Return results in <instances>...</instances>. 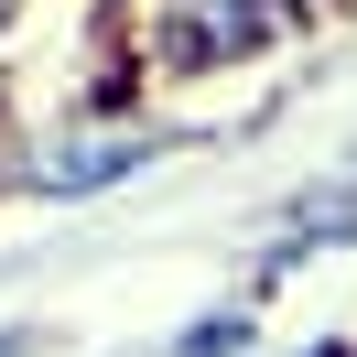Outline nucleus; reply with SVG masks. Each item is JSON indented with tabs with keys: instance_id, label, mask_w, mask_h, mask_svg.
Here are the masks:
<instances>
[{
	"instance_id": "nucleus-1",
	"label": "nucleus",
	"mask_w": 357,
	"mask_h": 357,
	"mask_svg": "<svg viewBox=\"0 0 357 357\" xmlns=\"http://www.w3.org/2000/svg\"><path fill=\"white\" fill-rule=\"evenodd\" d=\"M292 11H303V0H130L119 33H130V54H141L152 76H195V66H238V54H260Z\"/></svg>"
},
{
	"instance_id": "nucleus-2",
	"label": "nucleus",
	"mask_w": 357,
	"mask_h": 357,
	"mask_svg": "<svg viewBox=\"0 0 357 357\" xmlns=\"http://www.w3.org/2000/svg\"><path fill=\"white\" fill-rule=\"evenodd\" d=\"M141 162H152V130H130V119H98V130H66V141H33L22 184H33L44 206H87V195H109V184H130Z\"/></svg>"
},
{
	"instance_id": "nucleus-3",
	"label": "nucleus",
	"mask_w": 357,
	"mask_h": 357,
	"mask_svg": "<svg viewBox=\"0 0 357 357\" xmlns=\"http://www.w3.org/2000/svg\"><path fill=\"white\" fill-rule=\"evenodd\" d=\"M249 347H260V314H249V303H206L162 357H249Z\"/></svg>"
},
{
	"instance_id": "nucleus-4",
	"label": "nucleus",
	"mask_w": 357,
	"mask_h": 357,
	"mask_svg": "<svg viewBox=\"0 0 357 357\" xmlns=\"http://www.w3.org/2000/svg\"><path fill=\"white\" fill-rule=\"evenodd\" d=\"M0 357H44V335H33V325H0Z\"/></svg>"
},
{
	"instance_id": "nucleus-5",
	"label": "nucleus",
	"mask_w": 357,
	"mask_h": 357,
	"mask_svg": "<svg viewBox=\"0 0 357 357\" xmlns=\"http://www.w3.org/2000/svg\"><path fill=\"white\" fill-rule=\"evenodd\" d=\"M11 22H22V0H0V33H11Z\"/></svg>"
}]
</instances>
